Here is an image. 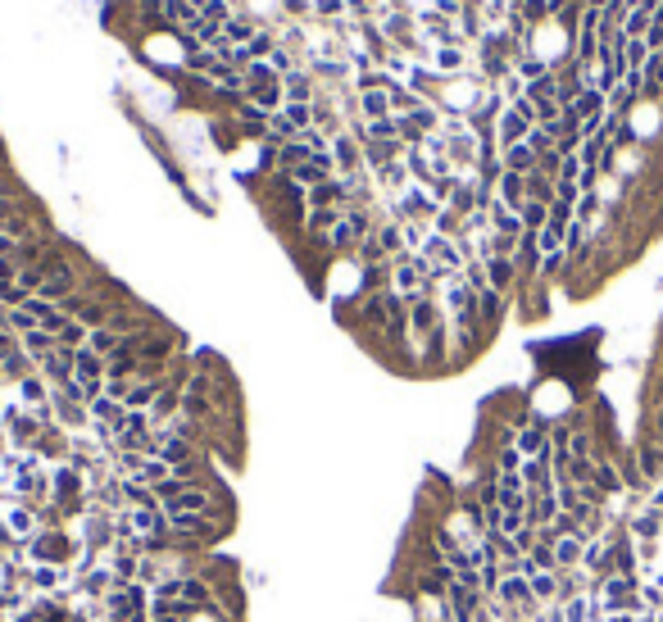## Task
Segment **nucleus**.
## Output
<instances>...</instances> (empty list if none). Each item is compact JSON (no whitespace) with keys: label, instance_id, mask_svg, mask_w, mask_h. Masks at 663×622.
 <instances>
[{"label":"nucleus","instance_id":"1","mask_svg":"<svg viewBox=\"0 0 663 622\" xmlns=\"http://www.w3.org/2000/svg\"><path fill=\"white\" fill-rule=\"evenodd\" d=\"M77 550H83V546H77V536L68 527H42L23 546V559L28 563H46V568H73Z\"/></svg>","mask_w":663,"mask_h":622},{"label":"nucleus","instance_id":"2","mask_svg":"<svg viewBox=\"0 0 663 622\" xmlns=\"http://www.w3.org/2000/svg\"><path fill=\"white\" fill-rule=\"evenodd\" d=\"M73 377L91 391V400H96V396H105V359L96 355V350H87V345H83V350H73Z\"/></svg>","mask_w":663,"mask_h":622},{"label":"nucleus","instance_id":"3","mask_svg":"<svg viewBox=\"0 0 663 622\" xmlns=\"http://www.w3.org/2000/svg\"><path fill=\"white\" fill-rule=\"evenodd\" d=\"M87 413H91V427H105L109 437H119V432H123V422H128L123 400H114V396H96V400L87 405Z\"/></svg>","mask_w":663,"mask_h":622},{"label":"nucleus","instance_id":"4","mask_svg":"<svg viewBox=\"0 0 663 622\" xmlns=\"http://www.w3.org/2000/svg\"><path fill=\"white\" fill-rule=\"evenodd\" d=\"M627 536L636 540V546H659V536H663V509L645 504L641 514H632V518H627Z\"/></svg>","mask_w":663,"mask_h":622},{"label":"nucleus","instance_id":"5","mask_svg":"<svg viewBox=\"0 0 663 622\" xmlns=\"http://www.w3.org/2000/svg\"><path fill=\"white\" fill-rule=\"evenodd\" d=\"M495 201H500L504 209H514V214H518V209L527 205V177L504 169V173L495 177Z\"/></svg>","mask_w":663,"mask_h":622},{"label":"nucleus","instance_id":"6","mask_svg":"<svg viewBox=\"0 0 663 622\" xmlns=\"http://www.w3.org/2000/svg\"><path fill=\"white\" fill-rule=\"evenodd\" d=\"M482 264H486V287H491V291L509 295V291L518 287V264H514V259L491 255V259H482Z\"/></svg>","mask_w":663,"mask_h":622},{"label":"nucleus","instance_id":"7","mask_svg":"<svg viewBox=\"0 0 663 622\" xmlns=\"http://www.w3.org/2000/svg\"><path fill=\"white\" fill-rule=\"evenodd\" d=\"M36 373L51 382V391L68 386V382H73V350H59V345H55V355H46L42 364H36Z\"/></svg>","mask_w":663,"mask_h":622},{"label":"nucleus","instance_id":"8","mask_svg":"<svg viewBox=\"0 0 663 622\" xmlns=\"http://www.w3.org/2000/svg\"><path fill=\"white\" fill-rule=\"evenodd\" d=\"M14 400H19L23 409H32V413H36V409H46V405H51V382H46L42 373L23 377V382L14 386Z\"/></svg>","mask_w":663,"mask_h":622},{"label":"nucleus","instance_id":"9","mask_svg":"<svg viewBox=\"0 0 663 622\" xmlns=\"http://www.w3.org/2000/svg\"><path fill=\"white\" fill-rule=\"evenodd\" d=\"M632 454H636L641 473H645L650 482H663V445H659L654 437H641V441L632 445Z\"/></svg>","mask_w":663,"mask_h":622},{"label":"nucleus","instance_id":"10","mask_svg":"<svg viewBox=\"0 0 663 622\" xmlns=\"http://www.w3.org/2000/svg\"><path fill=\"white\" fill-rule=\"evenodd\" d=\"M355 114H359L364 123L391 119V91H359V96H355Z\"/></svg>","mask_w":663,"mask_h":622},{"label":"nucleus","instance_id":"11","mask_svg":"<svg viewBox=\"0 0 663 622\" xmlns=\"http://www.w3.org/2000/svg\"><path fill=\"white\" fill-rule=\"evenodd\" d=\"M282 96L296 100V105H314V100H319V91H314V73H304V68L287 73V77H282Z\"/></svg>","mask_w":663,"mask_h":622},{"label":"nucleus","instance_id":"12","mask_svg":"<svg viewBox=\"0 0 663 622\" xmlns=\"http://www.w3.org/2000/svg\"><path fill=\"white\" fill-rule=\"evenodd\" d=\"M536 150L527 146V141H518V146H509V150H500V169H509V173H536Z\"/></svg>","mask_w":663,"mask_h":622},{"label":"nucleus","instance_id":"13","mask_svg":"<svg viewBox=\"0 0 663 622\" xmlns=\"http://www.w3.org/2000/svg\"><path fill=\"white\" fill-rule=\"evenodd\" d=\"M164 386H169V382H141V377H137V382L128 386V396H123V409H141V413H150V405L160 400Z\"/></svg>","mask_w":663,"mask_h":622},{"label":"nucleus","instance_id":"14","mask_svg":"<svg viewBox=\"0 0 663 622\" xmlns=\"http://www.w3.org/2000/svg\"><path fill=\"white\" fill-rule=\"evenodd\" d=\"M581 555H587V536H559V540H555V563H559V572L581 568Z\"/></svg>","mask_w":663,"mask_h":622},{"label":"nucleus","instance_id":"15","mask_svg":"<svg viewBox=\"0 0 663 622\" xmlns=\"http://www.w3.org/2000/svg\"><path fill=\"white\" fill-rule=\"evenodd\" d=\"M478 309H482V327H486V336L500 327V319H504V309H509V295H500V291H482L478 295Z\"/></svg>","mask_w":663,"mask_h":622},{"label":"nucleus","instance_id":"16","mask_svg":"<svg viewBox=\"0 0 663 622\" xmlns=\"http://www.w3.org/2000/svg\"><path fill=\"white\" fill-rule=\"evenodd\" d=\"M19 345H23V355H32L36 364H42L46 355H55V345H59V341H55V332H46V327H32V332H23V336H19Z\"/></svg>","mask_w":663,"mask_h":622},{"label":"nucleus","instance_id":"17","mask_svg":"<svg viewBox=\"0 0 663 622\" xmlns=\"http://www.w3.org/2000/svg\"><path fill=\"white\" fill-rule=\"evenodd\" d=\"M119 345H123V336L119 332H109V327H96L91 336H87V350H96V355L109 364L114 355H119Z\"/></svg>","mask_w":663,"mask_h":622},{"label":"nucleus","instance_id":"18","mask_svg":"<svg viewBox=\"0 0 663 622\" xmlns=\"http://www.w3.org/2000/svg\"><path fill=\"white\" fill-rule=\"evenodd\" d=\"M432 68H437V77H459L463 73V51L459 46H437Z\"/></svg>","mask_w":663,"mask_h":622},{"label":"nucleus","instance_id":"19","mask_svg":"<svg viewBox=\"0 0 663 622\" xmlns=\"http://www.w3.org/2000/svg\"><path fill=\"white\" fill-rule=\"evenodd\" d=\"M527 581H532L536 604H559V572H536V577H527Z\"/></svg>","mask_w":663,"mask_h":622},{"label":"nucleus","instance_id":"20","mask_svg":"<svg viewBox=\"0 0 663 622\" xmlns=\"http://www.w3.org/2000/svg\"><path fill=\"white\" fill-rule=\"evenodd\" d=\"M259 28L250 23V19H241V14H232L227 23H223V36H227V42L232 46H250V36H255Z\"/></svg>","mask_w":663,"mask_h":622},{"label":"nucleus","instance_id":"21","mask_svg":"<svg viewBox=\"0 0 663 622\" xmlns=\"http://www.w3.org/2000/svg\"><path fill=\"white\" fill-rule=\"evenodd\" d=\"M137 477H141V482H146V486L154 491V486H160V482H169V477H173V468H169V463H164V459H154V454H146V459H141V473H137Z\"/></svg>","mask_w":663,"mask_h":622},{"label":"nucleus","instance_id":"22","mask_svg":"<svg viewBox=\"0 0 663 622\" xmlns=\"http://www.w3.org/2000/svg\"><path fill=\"white\" fill-rule=\"evenodd\" d=\"M87 336H91V327H83L77 319H68V323H64V332H59L55 341H59V350H83V345H87Z\"/></svg>","mask_w":663,"mask_h":622},{"label":"nucleus","instance_id":"23","mask_svg":"<svg viewBox=\"0 0 663 622\" xmlns=\"http://www.w3.org/2000/svg\"><path fill=\"white\" fill-rule=\"evenodd\" d=\"M422 105H427V100H422V96H414L405 83H396V87H391V114H414V109H422Z\"/></svg>","mask_w":663,"mask_h":622},{"label":"nucleus","instance_id":"24","mask_svg":"<svg viewBox=\"0 0 663 622\" xmlns=\"http://www.w3.org/2000/svg\"><path fill=\"white\" fill-rule=\"evenodd\" d=\"M518 214H523V227H527V232H541L545 223H550V205H541V201H527Z\"/></svg>","mask_w":663,"mask_h":622},{"label":"nucleus","instance_id":"25","mask_svg":"<svg viewBox=\"0 0 663 622\" xmlns=\"http://www.w3.org/2000/svg\"><path fill=\"white\" fill-rule=\"evenodd\" d=\"M559 609H564V622H591V595H572Z\"/></svg>","mask_w":663,"mask_h":622},{"label":"nucleus","instance_id":"26","mask_svg":"<svg viewBox=\"0 0 663 622\" xmlns=\"http://www.w3.org/2000/svg\"><path fill=\"white\" fill-rule=\"evenodd\" d=\"M246 51H250V64H255V59H268L272 51H278V42H272V36H268V32H255Z\"/></svg>","mask_w":663,"mask_h":622},{"label":"nucleus","instance_id":"27","mask_svg":"<svg viewBox=\"0 0 663 622\" xmlns=\"http://www.w3.org/2000/svg\"><path fill=\"white\" fill-rule=\"evenodd\" d=\"M19 332H10V327H0V364H5V359H14L19 355Z\"/></svg>","mask_w":663,"mask_h":622},{"label":"nucleus","instance_id":"28","mask_svg":"<svg viewBox=\"0 0 663 622\" xmlns=\"http://www.w3.org/2000/svg\"><path fill=\"white\" fill-rule=\"evenodd\" d=\"M641 604H645V613H659L663 609V587H641Z\"/></svg>","mask_w":663,"mask_h":622},{"label":"nucleus","instance_id":"29","mask_svg":"<svg viewBox=\"0 0 663 622\" xmlns=\"http://www.w3.org/2000/svg\"><path fill=\"white\" fill-rule=\"evenodd\" d=\"M645 437H654V441L663 445V409H659V405L650 409V422H645Z\"/></svg>","mask_w":663,"mask_h":622},{"label":"nucleus","instance_id":"30","mask_svg":"<svg viewBox=\"0 0 663 622\" xmlns=\"http://www.w3.org/2000/svg\"><path fill=\"white\" fill-rule=\"evenodd\" d=\"M645 10H636V14H627V23H622V28H627V36H636V42H641V32H645Z\"/></svg>","mask_w":663,"mask_h":622},{"label":"nucleus","instance_id":"31","mask_svg":"<svg viewBox=\"0 0 663 622\" xmlns=\"http://www.w3.org/2000/svg\"><path fill=\"white\" fill-rule=\"evenodd\" d=\"M10 282H19V264L14 259H0V287H10Z\"/></svg>","mask_w":663,"mask_h":622},{"label":"nucleus","instance_id":"32","mask_svg":"<svg viewBox=\"0 0 663 622\" xmlns=\"http://www.w3.org/2000/svg\"><path fill=\"white\" fill-rule=\"evenodd\" d=\"M645 51H650L645 42H627V64H632V68H636V64H645Z\"/></svg>","mask_w":663,"mask_h":622},{"label":"nucleus","instance_id":"33","mask_svg":"<svg viewBox=\"0 0 663 622\" xmlns=\"http://www.w3.org/2000/svg\"><path fill=\"white\" fill-rule=\"evenodd\" d=\"M314 5H319V14H341L345 0H314Z\"/></svg>","mask_w":663,"mask_h":622},{"label":"nucleus","instance_id":"34","mask_svg":"<svg viewBox=\"0 0 663 622\" xmlns=\"http://www.w3.org/2000/svg\"><path fill=\"white\" fill-rule=\"evenodd\" d=\"M650 504H654V509H663V482H654V491H650Z\"/></svg>","mask_w":663,"mask_h":622},{"label":"nucleus","instance_id":"35","mask_svg":"<svg viewBox=\"0 0 663 622\" xmlns=\"http://www.w3.org/2000/svg\"><path fill=\"white\" fill-rule=\"evenodd\" d=\"M600 622H636V618H632V613H604Z\"/></svg>","mask_w":663,"mask_h":622},{"label":"nucleus","instance_id":"36","mask_svg":"<svg viewBox=\"0 0 663 622\" xmlns=\"http://www.w3.org/2000/svg\"><path fill=\"white\" fill-rule=\"evenodd\" d=\"M636 622H659V613H641V618H636Z\"/></svg>","mask_w":663,"mask_h":622},{"label":"nucleus","instance_id":"37","mask_svg":"<svg viewBox=\"0 0 663 622\" xmlns=\"http://www.w3.org/2000/svg\"><path fill=\"white\" fill-rule=\"evenodd\" d=\"M0 386H5V382H0Z\"/></svg>","mask_w":663,"mask_h":622}]
</instances>
